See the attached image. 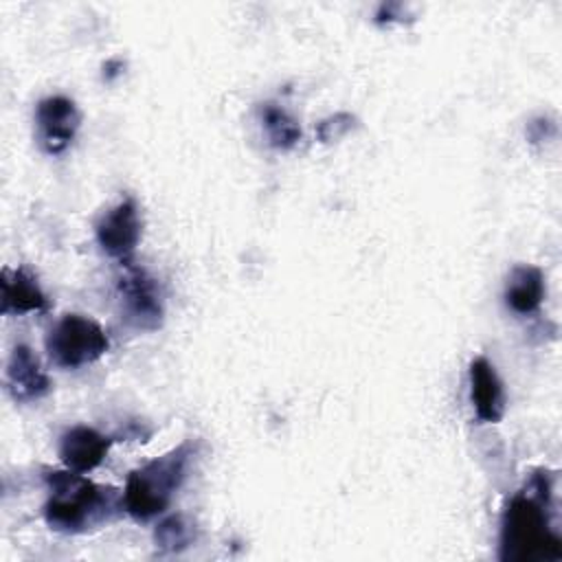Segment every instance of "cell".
<instances>
[{
	"mask_svg": "<svg viewBox=\"0 0 562 562\" xmlns=\"http://www.w3.org/2000/svg\"><path fill=\"white\" fill-rule=\"evenodd\" d=\"M551 479L538 472L509 498L501 516L498 558L503 562H542L562 558V540L551 525Z\"/></svg>",
	"mask_w": 562,
	"mask_h": 562,
	"instance_id": "1",
	"label": "cell"
},
{
	"mask_svg": "<svg viewBox=\"0 0 562 562\" xmlns=\"http://www.w3.org/2000/svg\"><path fill=\"white\" fill-rule=\"evenodd\" d=\"M48 498L44 520L57 533H86L112 520L123 509V496L72 470H44Z\"/></svg>",
	"mask_w": 562,
	"mask_h": 562,
	"instance_id": "2",
	"label": "cell"
},
{
	"mask_svg": "<svg viewBox=\"0 0 562 562\" xmlns=\"http://www.w3.org/2000/svg\"><path fill=\"white\" fill-rule=\"evenodd\" d=\"M195 448V441H182L169 452L132 470L123 490V509L138 522L160 516L184 483Z\"/></svg>",
	"mask_w": 562,
	"mask_h": 562,
	"instance_id": "3",
	"label": "cell"
},
{
	"mask_svg": "<svg viewBox=\"0 0 562 562\" xmlns=\"http://www.w3.org/2000/svg\"><path fill=\"white\" fill-rule=\"evenodd\" d=\"M110 349L103 327L83 314H64L46 336V351L61 369H79Z\"/></svg>",
	"mask_w": 562,
	"mask_h": 562,
	"instance_id": "4",
	"label": "cell"
},
{
	"mask_svg": "<svg viewBox=\"0 0 562 562\" xmlns=\"http://www.w3.org/2000/svg\"><path fill=\"white\" fill-rule=\"evenodd\" d=\"M116 288L123 305V316L130 325L143 331H154L162 325V294L156 279L145 268L134 266L132 261H123V272L116 281Z\"/></svg>",
	"mask_w": 562,
	"mask_h": 562,
	"instance_id": "5",
	"label": "cell"
},
{
	"mask_svg": "<svg viewBox=\"0 0 562 562\" xmlns=\"http://www.w3.org/2000/svg\"><path fill=\"white\" fill-rule=\"evenodd\" d=\"M81 125V114L72 99L64 94H50L35 105V136L40 147L50 154H64Z\"/></svg>",
	"mask_w": 562,
	"mask_h": 562,
	"instance_id": "6",
	"label": "cell"
},
{
	"mask_svg": "<svg viewBox=\"0 0 562 562\" xmlns=\"http://www.w3.org/2000/svg\"><path fill=\"white\" fill-rule=\"evenodd\" d=\"M143 233V222L138 206L132 198H123L119 204H114L110 211H105L97 226L94 235L101 246V250L114 259L130 261Z\"/></svg>",
	"mask_w": 562,
	"mask_h": 562,
	"instance_id": "7",
	"label": "cell"
},
{
	"mask_svg": "<svg viewBox=\"0 0 562 562\" xmlns=\"http://www.w3.org/2000/svg\"><path fill=\"white\" fill-rule=\"evenodd\" d=\"M7 391L15 402H35L50 393V378L46 375L37 353L29 345H15L4 369Z\"/></svg>",
	"mask_w": 562,
	"mask_h": 562,
	"instance_id": "8",
	"label": "cell"
},
{
	"mask_svg": "<svg viewBox=\"0 0 562 562\" xmlns=\"http://www.w3.org/2000/svg\"><path fill=\"white\" fill-rule=\"evenodd\" d=\"M112 439L90 426H72L59 439V459L72 472H90L103 463Z\"/></svg>",
	"mask_w": 562,
	"mask_h": 562,
	"instance_id": "9",
	"label": "cell"
},
{
	"mask_svg": "<svg viewBox=\"0 0 562 562\" xmlns=\"http://www.w3.org/2000/svg\"><path fill=\"white\" fill-rule=\"evenodd\" d=\"M470 400L483 424H496L505 413V391L494 364L485 356L470 362Z\"/></svg>",
	"mask_w": 562,
	"mask_h": 562,
	"instance_id": "10",
	"label": "cell"
},
{
	"mask_svg": "<svg viewBox=\"0 0 562 562\" xmlns=\"http://www.w3.org/2000/svg\"><path fill=\"white\" fill-rule=\"evenodd\" d=\"M2 314H26V312H44L48 307V299L42 292L37 279L26 268H4L2 270Z\"/></svg>",
	"mask_w": 562,
	"mask_h": 562,
	"instance_id": "11",
	"label": "cell"
},
{
	"mask_svg": "<svg viewBox=\"0 0 562 562\" xmlns=\"http://www.w3.org/2000/svg\"><path fill=\"white\" fill-rule=\"evenodd\" d=\"M544 274L538 266L518 263L505 283V303L514 314L527 316L540 310L544 301Z\"/></svg>",
	"mask_w": 562,
	"mask_h": 562,
	"instance_id": "12",
	"label": "cell"
},
{
	"mask_svg": "<svg viewBox=\"0 0 562 562\" xmlns=\"http://www.w3.org/2000/svg\"><path fill=\"white\" fill-rule=\"evenodd\" d=\"M259 121L268 136V143L274 149H292L301 140L299 121L277 103H261Z\"/></svg>",
	"mask_w": 562,
	"mask_h": 562,
	"instance_id": "13",
	"label": "cell"
},
{
	"mask_svg": "<svg viewBox=\"0 0 562 562\" xmlns=\"http://www.w3.org/2000/svg\"><path fill=\"white\" fill-rule=\"evenodd\" d=\"M195 540L193 525L182 514H171L162 518L154 529L156 549L162 553H180Z\"/></svg>",
	"mask_w": 562,
	"mask_h": 562,
	"instance_id": "14",
	"label": "cell"
},
{
	"mask_svg": "<svg viewBox=\"0 0 562 562\" xmlns=\"http://www.w3.org/2000/svg\"><path fill=\"white\" fill-rule=\"evenodd\" d=\"M353 123H356V119L351 114L338 112V114L321 121L316 127V134L323 143H331V140H338L340 136H345L353 127Z\"/></svg>",
	"mask_w": 562,
	"mask_h": 562,
	"instance_id": "15",
	"label": "cell"
}]
</instances>
